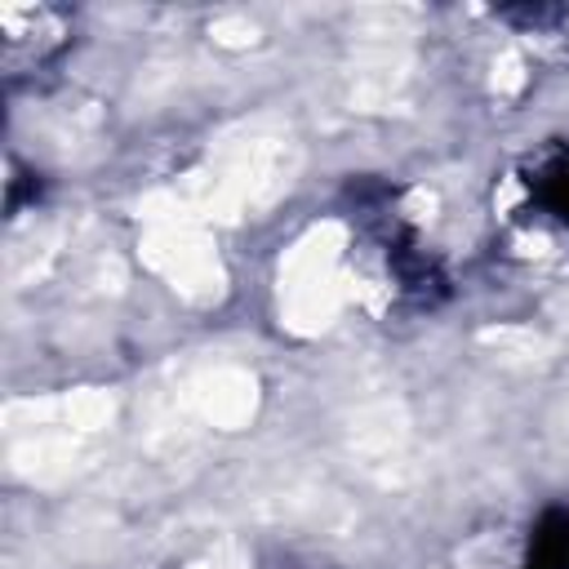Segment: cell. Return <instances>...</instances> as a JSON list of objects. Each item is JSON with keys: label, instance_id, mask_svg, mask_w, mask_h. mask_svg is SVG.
<instances>
[{"label": "cell", "instance_id": "1", "mask_svg": "<svg viewBox=\"0 0 569 569\" xmlns=\"http://www.w3.org/2000/svg\"><path fill=\"white\" fill-rule=\"evenodd\" d=\"M525 196L529 204L551 218L556 227L569 231V142H551L542 147L529 164H525Z\"/></svg>", "mask_w": 569, "mask_h": 569}, {"label": "cell", "instance_id": "2", "mask_svg": "<svg viewBox=\"0 0 569 569\" xmlns=\"http://www.w3.org/2000/svg\"><path fill=\"white\" fill-rule=\"evenodd\" d=\"M520 569H569V507H542L529 525Z\"/></svg>", "mask_w": 569, "mask_h": 569}]
</instances>
